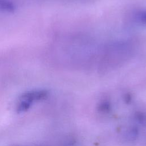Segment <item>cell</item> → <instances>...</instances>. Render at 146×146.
<instances>
[{
    "label": "cell",
    "mask_w": 146,
    "mask_h": 146,
    "mask_svg": "<svg viewBox=\"0 0 146 146\" xmlns=\"http://www.w3.org/2000/svg\"><path fill=\"white\" fill-rule=\"evenodd\" d=\"M132 53V47L129 43H112L102 51L100 67L104 71L119 66L127 60Z\"/></svg>",
    "instance_id": "obj_1"
},
{
    "label": "cell",
    "mask_w": 146,
    "mask_h": 146,
    "mask_svg": "<svg viewBox=\"0 0 146 146\" xmlns=\"http://www.w3.org/2000/svg\"><path fill=\"white\" fill-rule=\"evenodd\" d=\"M48 92L45 90H35L29 91L23 93L20 99L25 100L30 103L44 100L47 98Z\"/></svg>",
    "instance_id": "obj_2"
},
{
    "label": "cell",
    "mask_w": 146,
    "mask_h": 146,
    "mask_svg": "<svg viewBox=\"0 0 146 146\" xmlns=\"http://www.w3.org/2000/svg\"><path fill=\"white\" fill-rule=\"evenodd\" d=\"M16 6L14 3L9 0H0V10L3 11L13 12Z\"/></svg>",
    "instance_id": "obj_3"
},
{
    "label": "cell",
    "mask_w": 146,
    "mask_h": 146,
    "mask_svg": "<svg viewBox=\"0 0 146 146\" xmlns=\"http://www.w3.org/2000/svg\"><path fill=\"white\" fill-rule=\"evenodd\" d=\"M139 135V130L137 127H132L129 128L125 132V138L128 141L135 140Z\"/></svg>",
    "instance_id": "obj_4"
},
{
    "label": "cell",
    "mask_w": 146,
    "mask_h": 146,
    "mask_svg": "<svg viewBox=\"0 0 146 146\" xmlns=\"http://www.w3.org/2000/svg\"><path fill=\"white\" fill-rule=\"evenodd\" d=\"M31 105V103L25 100H21L19 103L18 104L17 106V111L18 113H23L27 111Z\"/></svg>",
    "instance_id": "obj_5"
},
{
    "label": "cell",
    "mask_w": 146,
    "mask_h": 146,
    "mask_svg": "<svg viewBox=\"0 0 146 146\" xmlns=\"http://www.w3.org/2000/svg\"><path fill=\"white\" fill-rule=\"evenodd\" d=\"M134 19L137 23L146 25V10L139 11L136 13L134 15Z\"/></svg>",
    "instance_id": "obj_6"
},
{
    "label": "cell",
    "mask_w": 146,
    "mask_h": 146,
    "mask_svg": "<svg viewBox=\"0 0 146 146\" xmlns=\"http://www.w3.org/2000/svg\"><path fill=\"white\" fill-rule=\"evenodd\" d=\"M136 120L143 126L146 127V113L141 112H137L135 113Z\"/></svg>",
    "instance_id": "obj_7"
},
{
    "label": "cell",
    "mask_w": 146,
    "mask_h": 146,
    "mask_svg": "<svg viewBox=\"0 0 146 146\" xmlns=\"http://www.w3.org/2000/svg\"><path fill=\"white\" fill-rule=\"evenodd\" d=\"M98 110L103 112H108L111 110V104L108 101H103L99 104Z\"/></svg>",
    "instance_id": "obj_8"
},
{
    "label": "cell",
    "mask_w": 146,
    "mask_h": 146,
    "mask_svg": "<svg viewBox=\"0 0 146 146\" xmlns=\"http://www.w3.org/2000/svg\"><path fill=\"white\" fill-rule=\"evenodd\" d=\"M132 100V96L129 94H127L124 95V100L127 104H129L131 103Z\"/></svg>",
    "instance_id": "obj_9"
}]
</instances>
